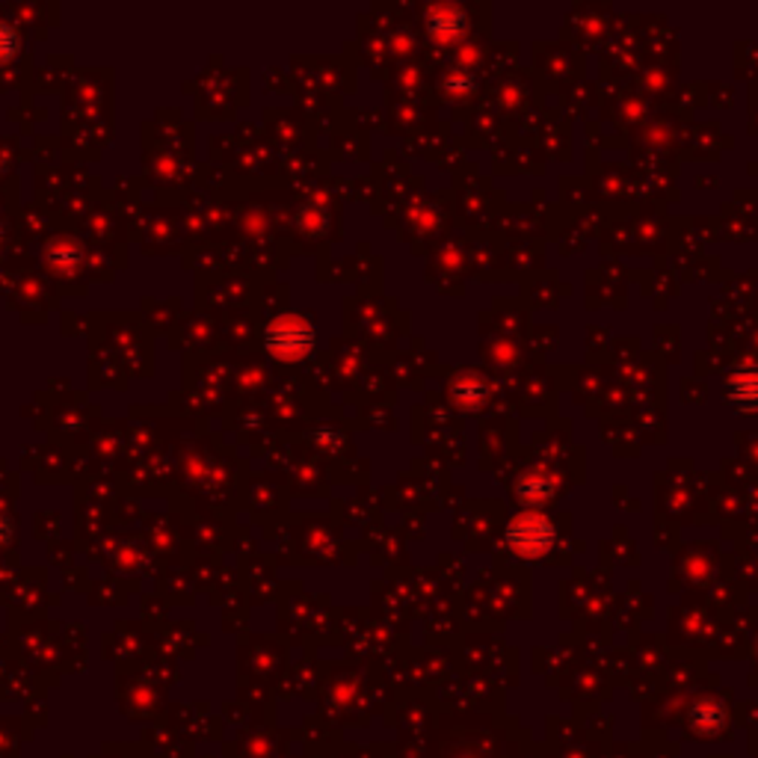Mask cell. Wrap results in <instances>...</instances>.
Masks as SVG:
<instances>
[{
  "label": "cell",
  "instance_id": "cell-1",
  "mask_svg": "<svg viewBox=\"0 0 758 758\" xmlns=\"http://www.w3.org/2000/svg\"><path fill=\"white\" fill-rule=\"evenodd\" d=\"M554 540V525L540 513H521L507 525V545L519 557H542V554L552 552Z\"/></svg>",
  "mask_w": 758,
  "mask_h": 758
},
{
  "label": "cell",
  "instance_id": "cell-2",
  "mask_svg": "<svg viewBox=\"0 0 758 758\" xmlns=\"http://www.w3.org/2000/svg\"><path fill=\"white\" fill-rule=\"evenodd\" d=\"M267 350L282 362H300L315 350V329L303 317H279L267 329Z\"/></svg>",
  "mask_w": 758,
  "mask_h": 758
},
{
  "label": "cell",
  "instance_id": "cell-3",
  "mask_svg": "<svg viewBox=\"0 0 758 758\" xmlns=\"http://www.w3.org/2000/svg\"><path fill=\"white\" fill-rule=\"evenodd\" d=\"M516 492L528 507H542L554 495V477L545 475L542 468H531V471L521 475Z\"/></svg>",
  "mask_w": 758,
  "mask_h": 758
},
{
  "label": "cell",
  "instance_id": "cell-4",
  "mask_svg": "<svg viewBox=\"0 0 758 758\" xmlns=\"http://www.w3.org/2000/svg\"><path fill=\"white\" fill-rule=\"evenodd\" d=\"M729 401L735 403V406H749V409H756L758 406V368H747V370H737V374H732L729 377Z\"/></svg>",
  "mask_w": 758,
  "mask_h": 758
},
{
  "label": "cell",
  "instance_id": "cell-5",
  "mask_svg": "<svg viewBox=\"0 0 758 758\" xmlns=\"http://www.w3.org/2000/svg\"><path fill=\"white\" fill-rule=\"evenodd\" d=\"M430 30L439 39H454V36L466 30V18H463L459 10H439L433 15V22H430Z\"/></svg>",
  "mask_w": 758,
  "mask_h": 758
},
{
  "label": "cell",
  "instance_id": "cell-6",
  "mask_svg": "<svg viewBox=\"0 0 758 758\" xmlns=\"http://www.w3.org/2000/svg\"><path fill=\"white\" fill-rule=\"evenodd\" d=\"M454 401L456 406H466V409H475L477 403L483 401V386L477 382L475 377H459V382L454 386Z\"/></svg>",
  "mask_w": 758,
  "mask_h": 758
},
{
  "label": "cell",
  "instance_id": "cell-7",
  "mask_svg": "<svg viewBox=\"0 0 758 758\" xmlns=\"http://www.w3.org/2000/svg\"><path fill=\"white\" fill-rule=\"evenodd\" d=\"M18 54V30L12 24H0V63Z\"/></svg>",
  "mask_w": 758,
  "mask_h": 758
},
{
  "label": "cell",
  "instance_id": "cell-8",
  "mask_svg": "<svg viewBox=\"0 0 758 758\" xmlns=\"http://www.w3.org/2000/svg\"><path fill=\"white\" fill-rule=\"evenodd\" d=\"M444 89L451 92V96H468L471 89H475V77L468 75H454L444 80Z\"/></svg>",
  "mask_w": 758,
  "mask_h": 758
},
{
  "label": "cell",
  "instance_id": "cell-9",
  "mask_svg": "<svg viewBox=\"0 0 758 758\" xmlns=\"http://www.w3.org/2000/svg\"><path fill=\"white\" fill-rule=\"evenodd\" d=\"M12 540V525L7 519H0V548Z\"/></svg>",
  "mask_w": 758,
  "mask_h": 758
}]
</instances>
